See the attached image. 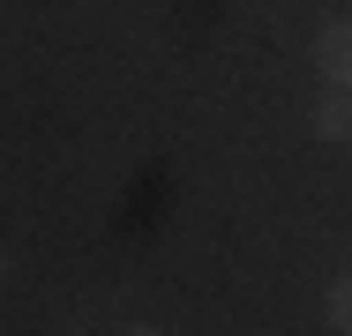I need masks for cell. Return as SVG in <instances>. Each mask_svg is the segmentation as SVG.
<instances>
[{
	"label": "cell",
	"mask_w": 352,
	"mask_h": 336,
	"mask_svg": "<svg viewBox=\"0 0 352 336\" xmlns=\"http://www.w3.org/2000/svg\"><path fill=\"white\" fill-rule=\"evenodd\" d=\"M315 75L330 90H352V15H330L315 30Z\"/></svg>",
	"instance_id": "obj_1"
},
{
	"label": "cell",
	"mask_w": 352,
	"mask_h": 336,
	"mask_svg": "<svg viewBox=\"0 0 352 336\" xmlns=\"http://www.w3.org/2000/svg\"><path fill=\"white\" fill-rule=\"evenodd\" d=\"M315 134H322V142H352V90H322V105H315Z\"/></svg>",
	"instance_id": "obj_2"
},
{
	"label": "cell",
	"mask_w": 352,
	"mask_h": 336,
	"mask_svg": "<svg viewBox=\"0 0 352 336\" xmlns=\"http://www.w3.org/2000/svg\"><path fill=\"white\" fill-rule=\"evenodd\" d=\"M322 322H330L338 336H352V269L330 276V291H322Z\"/></svg>",
	"instance_id": "obj_3"
},
{
	"label": "cell",
	"mask_w": 352,
	"mask_h": 336,
	"mask_svg": "<svg viewBox=\"0 0 352 336\" xmlns=\"http://www.w3.org/2000/svg\"><path fill=\"white\" fill-rule=\"evenodd\" d=\"M120 336H165V329H142V322H135V329H120Z\"/></svg>",
	"instance_id": "obj_4"
},
{
	"label": "cell",
	"mask_w": 352,
	"mask_h": 336,
	"mask_svg": "<svg viewBox=\"0 0 352 336\" xmlns=\"http://www.w3.org/2000/svg\"><path fill=\"white\" fill-rule=\"evenodd\" d=\"M0 276H8V254H0Z\"/></svg>",
	"instance_id": "obj_5"
}]
</instances>
